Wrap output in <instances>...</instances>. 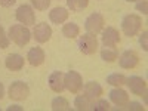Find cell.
Segmentation results:
<instances>
[{
	"instance_id": "7a4b0ae2",
	"label": "cell",
	"mask_w": 148,
	"mask_h": 111,
	"mask_svg": "<svg viewBox=\"0 0 148 111\" xmlns=\"http://www.w3.org/2000/svg\"><path fill=\"white\" fill-rule=\"evenodd\" d=\"M141 27H142V19H141V16L135 15V14L126 15L125 18H123V21H121V31L125 33V36H127V37L136 36L139 33Z\"/></svg>"
},
{
	"instance_id": "52a82bcc",
	"label": "cell",
	"mask_w": 148,
	"mask_h": 111,
	"mask_svg": "<svg viewBox=\"0 0 148 111\" xmlns=\"http://www.w3.org/2000/svg\"><path fill=\"white\" fill-rule=\"evenodd\" d=\"M64 86L65 89L71 93H79L83 88V79L77 71H68L64 74Z\"/></svg>"
},
{
	"instance_id": "277c9868",
	"label": "cell",
	"mask_w": 148,
	"mask_h": 111,
	"mask_svg": "<svg viewBox=\"0 0 148 111\" xmlns=\"http://www.w3.org/2000/svg\"><path fill=\"white\" fill-rule=\"evenodd\" d=\"M104 24H105V19L104 16L99 14V12H93V14H90L88 18H86L84 21V28H86V33L89 34H99L104 28Z\"/></svg>"
},
{
	"instance_id": "30bf717a",
	"label": "cell",
	"mask_w": 148,
	"mask_h": 111,
	"mask_svg": "<svg viewBox=\"0 0 148 111\" xmlns=\"http://www.w3.org/2000/svg\"><path fill=\"white\" fill-rule=\"evenodd\" d=\"M51 36H52V28L46 22L37 24V25L34 27V30H33V37H34V40L37 43H46L49 39H51Z\"/></svg>"
},
{
	"instance_id": "2e32d148",
	"label": "cell",
	"mask_w": 148,
	"mask_h": 111,
	"mask_svg": "<svg viewBox=\"0 0 148 111\" xmlns=\"http://www.w3.org/2000/svg\"><path fill=\"white\" fill-rule=\"evenodd\" d=\"M5 65L10 71H19L24 67V58L18 53H10L5 59Z\"/></svg>"
},
{
	"instance_id": "ffe728a7",
	"label": "cell",
	"mask_w": 148,
	"mask_h": 111,
	"mask_svg": "<svg viewBox=\"0 0 148 111\" xmlns=\"http://www.w3.org/2000/svg\"><path fill=\"white\" fill-rule=\"evenodd\" d=\"M52 110L53 111H71V107H70V102L62 96H56L55 99L52 101Z\"/></svg>"
},
{
	"instance_id": "6da1fadb",
	"label": "cell",
	"mask_w": 148,
	"mask_h": 111,
	"mask_svg": "<svg viewBox=\"0 0 148 111\" xmlns=\"http://www.w3.org/2000/svg\"><path fill=\"white\" fill-rule=\"evenodd\" d=\"M9 40H12L15 45L18 46H25L30 39H31V31L25 27V25H21V24H15L9 28Z\"/></svg>"
},
{
	"instance_id": "1f68e13d",
	"label": "cell",
	"mask_w": 148,
	"mask_h": 111,
	"mask_svg": "<svg viewBox=\"0 0 148 111\" xmlns=\"http://www.w3.org/2000/svg\"><path fill=\"white\" fill-rule=\"evenodd\" d=\"M5 96V86H3V83H0V99Z\"/></svg>"
},
{
	"instance_id": "4fadbf2b",
	"label": "cell",
	"mask_w": 148,
	"mask_h": 111,
	"mask_svg": "<svg viewBox=\"0 0 148 111\" xmlns=\"http://www.w3.org/2000/svg\"><path fill=\"white\" fill-rule=\"evenodd\" d=\"M47 83H49V88H51L53 92H56V93H61L65 89V86H64V74L61 71H53V73L49 74Z\"/></svg>"
},
{
	"instance_id": "7c38bea8",
	"label": "cell",
	"mask_w": 148,
	"mask_h": 111,
	"mask_svg": "<svg viewBox=\"0 0 148 111\" xmlns=\"http://www.w3.org/2000/svg\"><path fill=\"white\" fill-rule=\"evenodd\" d=\"M110 101L114 105H117L120 110H123L126 107V104L129 102V95L121 88H114V89L110 90Z\"/></svg>"
},
{
	"instance_id": "5bb4252c",
	"label": "cell",
	"mask_w": 148,
	"mask_h": 111,
	"mask_svg": "<svg viewBox=\"0 0 148 111\" xmlns=\"http://www.w3.org/2000/svg\"><path fill=\"white\" fill-rule=\"evenodd\" d=\"M27 61L33 67H39L45 62V51L42 47H31L27 53Z\"/></svg>"
},
{
	"instance_id": "f546056e",
	"label": "cell",
	"mask_w": 148,
	"mask_h": 111,
	"mask_svg": "<svg viewBox=\"0 0 148 111\" xmlns=\"http://www.w3.org/2000/svg\"><path fill=\"white\" fill-rule=\"evenodd\" d=\"M16 3V0H0V6L2 8H10Z\"/></svg>"
},
{
	"instance_id": "4dcf8cb0",
	"label": "cell",
	"mask_w": 148,
	"mask_h": 111,
	"mask_svg": "<svg viewBox=\"0 0 148 111\" xmlns=\"http://www.w3.org/2000/svg\"><path fill=\"white\" fill-rule=\"evenodd\" d=\"M8 111H22V108L19 105H10L8 107Z\"/></svg>"
},
{
	"instance_id": "4316f807",
	"label": "cell",
	"mask_w": 148,
	"mask_h": 111,
	"mask_svg": "<svg viewBox=\"0 0 148 111\" xmlns=\"http://www.w3.org/2000/svg\"><path fill=\"white\" fill-rule=\"evenodd\" d=\"M139 45H141V47L144 49L145 52L148 51V31L147 30L142 31V34L139 36Z\"/></svg>"
},
{
	"instance_id": "603a6c76",
	"label": "cell",
	"mask_w": 148,
	"mask_h": 111,
	"mask_svg": "<svg viewBox=\"0 0 148 111\" xmlns=\"http://www.w3.org/2000/svg\"><path fill=\"white\" fill-rule=\"evenodd\" d=\"M101 58L105 61V62H114V61L119 58V53L113 47H104L101 51Z\"/></svg>"
},
{
	"instance_id": "f1b7e54d",
	"label": "cell",
	"mask_w": 148,
	"mask_h": 111,
	"mask_svg": "<svg viewBox=\"0 0 148 111\" xmlns=\"http://www.w3.org/2000/svg\"><path fill=\"white\" fill-rule=\"evenodd\" d=\"M136 10H139V12H142L144 15H147L148 14V0H138Z\"/></svg>"
},
{
	"instance_id": "8fae6325",
	"label": "cell",
	"mask_w": 148,
	"mask_h": 111,
	"mask_svg": "<svg viewBox=\"0 0 148 111\" xmlns=\"http://www.w3.org/2000/svg\"><path fill=\"white\" fill-rule=\"evenodd\" d=\"M119 64L125 70H132L139 64V56L135 51H125L119 56Z\"/></svg>"
},
{
	"instance_id": "83f0119b",
	"label": "cell",
	"mask_w": 148,
	"mask_h": 111,
	"mask_svg": "<svg viewBox=\"0 0 148 111\" xmlns=\"http://www.w3.org/2000/svg\"><path fill=\"white\" fill-rule=\"evenodd\" d=\"M125 108H126V110H129V111H144V110H145V108H144L139 102H135V101L127 102Z\"/></svg>"
},
{
	"instance_id": "9c48e42d",
	"label": "cell",
	"mask_w": 148,
	"mask_h": 111,
	"mask_svg": "<svg viewBox=\"0 0 148 111\" xmlns=\"http://www.w3.org/2000/svg\"><path fill=\"white\" fill-rule=\"evenodd\" d=\"M101 40L104 47H116L120 43V33L114 27H107L102 28V36Z\"/></svg>"
},
{
	"instance_id": "5b68a950",
	"label": "cell",
	"mask_w": 148,
	"mask_h": 111,
	"mask_svg": "<svg viewBox=\"0 0 148 111\" xmlns=\"http://www.w3.org/2000/svg\"><path fill=\"white\" fill-rule=\"evenodd\" d=\"M77 46L80 49V52L83 55H93L98 51V40H96V36L86 33L83 36H80V39L77 42Z\"/></svg>"
},
{
	"instance_id": "ac0fdd59",
	"label": "cell",
	"mask_w": 148,
	"mask_h": 111,
	"mask_svg": "<svg viewBox=\"0 0 148 111\" xmlns=\"http://www.w3.org/2000/svg\"><path fill=\"white\" fill-rule=\"evenodd\" d=\"M92 99L90 98H88L86 95H79L76 96V101H74V107H76V110L79 111H89L92 110Z\"/></svg>"
},
{
	"instance_id": "cb8c5ba5",
	"label": "cell",
	"mask_w": 148,
	"mask_h": 111,
	"mask_svg": "<svg viewBox=\"0 0 148 111\" xmlns=\"http://www.w3.org/2000/svg\"><path fill=\"white\" fill-rule=\"evenodd\" d=\"M92 110L93 111H108V110H111V107H110V102L108 101L99 99V98H98V101H93L92 102Z\"/></svg>"
},
{
	"instance_id": "9a60e30c",
	"label": "cell",
	"mask_w": 148,
	"mask_h": 111,
	"mask_svg": "<svg viewBox=\"0 0 148 111\" xmlns=\"http://www.w3.org/2000/svg\"><path fill=\"white\" fill-rule=\"evenodd\" d=\"M83 95H86L88 98H90L92 101L98 99V98H101L102 95V88H101V84L99 83H96V82H88L84 86H83Z\"/></svg>"
},
{
	"instance_id": "3957f363",
	"label": "cell",
	"mask_w": 148,
	"mask_h": 111,
	"mask_svg": "<svg viewBox=\"0 0 148 111\" xmlns=\"http://www.w3.org/2000/svg\"><path fill=\"white\" fill-rule=\"evenodd\" d=\"M127 88L130 89V92L133 95H138V96H142L144 98V102L147 104L148 102V89H147V83L142 77L139 76H130L129 79H126V83Z\"/></svg>"
},
{
	"instance_id": "7402d4cb",
	"label": "cell",
	"mask_w": 148,
	"mask_h": 111,
	"mask_svg": "<svg viewBox=\"0 0 148 111\" xmlns=\"http://www.w3.org/2000/svg\"><path fill=\"white\" fill-rule=\"evenodd\" d=\"M107 83L111 84V86H116V88H121V86L126 83V77L123 76V74L114 73V74H110L107 77Z\"/></svg>"
},
{
	"instance_id": "44dd1931",
	"label": "cell",
	"mask_w": 148,
	"mask_h": 111,
	"mask_svg": "<svg viewBox=\"0 0 148 111\" xmlns=\"http://www.w3.org/2000/svg\"><path fill=\"white\" fill-rule=\"evenodd\" d=\"M89 5V0H67V6L71 12H82Z\"/></svg>"
},
{
	"instance_id": "484cf974",
	"label": "cell",
	"mask_w": 148,
	"mask_h": 111,
	"mask_svg": "<svg viewBox=\"0 0 148 111\" xmlns=\"http://www.w3.org/2000/svg\"><path fill=\"white\" fill-rule=\"evenodd\" d=\"M8 46H9V36L6 34L3 27H0V49H6Z\"/></svg>"
},
{
	"instance_id": "d6a6232c",
	"label": "cell",
	"mask_w": 148,
	"mask_h": 111,
	"mask_svg": "<svg viewBox=\"0 0 148 111\" xmlns=\"http://www.w3.org/2000/svg\"><path fill=\"white\" fill-rule=\"evenodd\" d=\"M126 2H138V0H126Z\"/></svg>"
},
{
	"instance_id": "d4e9b609",
	"label": "cell",
	"mask_w": 148,
	"mask_h": 111,
	"mask_svg": "<svg viewBox=\"0 0 148 111\" xmlns=\"http://www.w3.org/2000/svg\"><path fill=\"white\" fill-rule=\"evenodd\" d=\"M34 9L37 10H46L49 6H51V0H30Z\"/></svg>"
},
{
	"instance_id": "e0dca14e",
	"label": "cell",
	"mask_w": 148,
	"mask_h": 111,
	"mask_svg": "<svg viewBox=\"0 0 148 111\" xmlns=\"http://www.w3.org/2000/svg\"><path fill=\"white\" fill-rule=\"evenodd\" d=\"M49 19H51L53 24H64L67 19H68V10L65 8H53L51 12H49Z\"/></svg>"
},
{
	"instance_id": "d6986e66",
	"label": "cell",
	"mask_w": 148,
	"mask_h": 111,
	"mask_svg": "<svg viewBox=\"0 0 148 111\" xmlns=\"http://www.w3.org/2000/svg\"><path fill=\"white\" fill-rule=\"evenodd\" d=\"M79 34H80V27L76 22L64 24V27H62V36L64 37H67V39H76Z\"/></svg>"
},
{
	"instance_id": "8992f818",
	"label": "cell",
	"mask_w": 148,
	"mask_h": 111,
	"mask_svg": "<svg viewBox=\"0 0 148 111\" xmlns=\"http://www.w3.org/2000/svg\"><path fill=\"white\" fill-rule=\"evenodd\" d=\"M30 95V88L25 82L16 80L9 86V98L14 101H24Z\"/></svg>"
},
{
	"instance_id": "ba28073f",
	"label": "cell",
	"mask_w": 148,
	"mask_h": 111,
	"mask_svg": "<svg viewBox=\"0 0 148 111\" xmlns=\"http://www.w3.org/2000/svg\"><path fill=\"white\" fill-rule=\"evenodd\" d=\"M15 16H16V19H18L21 24H24L25 27L36 24V14H34L33 8L28 6V5H21V6L16 9Z\"/></svg>"
}]
</instances>
